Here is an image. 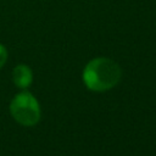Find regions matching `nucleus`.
Here are the masks:
<instances>
[{"instance_id":"1","label":"nucleus","mask_w":156,"mask_h":156,"mask_svg":"<svg viewBox=\"0 0 156 156\" xmlns=\"http://www.w3.org/2000/svg\"><path fill=\"white\" fill-rule=\"evenodd\" d=\"M122 69L117 62L107 57H96L89 61L83 71V82L89 90L106 91L119 82Z\"/></svg>"},{"instance_id":"2","label":"nucleus","mask_w":156,"mask_h":156,"mask_svg":"<svg viewBox=\"0 0 156 156\" xmlns=\"http://www.w3.org/2000/svg\"><path fill=\"white\" fill-rule=\"evenodd\" d=\"M11 116L22 126H35L40 119V107L37 99L28 91L17 94L10 104Z\"/></svg>"},{"instance_id":"3","label":"nucleus","mask_w":156,"mask_h":156,"mask_svg":"<svg viewBox=\"0 0 156 156\" xmlns=\"http://www.w3.org/2000/svg\"><path fill=\"white\" fill-rule=\"evenodd\" d=\"M12 80L18 88L26 89L33 82V72L27 65H18L12 71Z\"/></svg>"},{"instance_id":"4","label":"nucleus","mask_w":156,"mask_h":156,"mask_svg":"<svg viewBox=\"0 0 156 156\" xmlns=\"http://www.w3.org/2000/svg\"><path fill=\"white\" fill-rule=\"evenodd\" d=\"M6 60H7V50L2 44H0V68H2V66L6 63Z\"/></svg>"}]
</instances>
